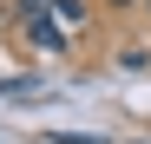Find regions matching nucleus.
I'll return each instance as SVG.
<instances>
[{
  "mask_svg": "<svg viewBox=\"0 0 151 144\" xmlns=\"http://www.w3.org/2000/svg\"><path fill=\"white\" fill-rule=\"evenodd\" d=\"M33 92H46V79H0V98H33Z\"/></svg>",
  "mask_w": 151,
  "mask_h": 144,
  "instance_id": "nucleus-1",
  "label": "nucleus"
}]
</instances>
